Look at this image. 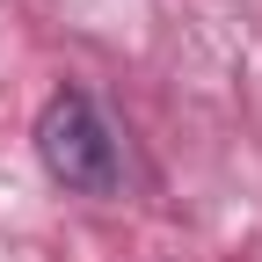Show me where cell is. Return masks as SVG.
Here are the masks:
<instances>
[{
	"mask_svg": "<svg viewBox=\"0 0 262 262\" xmlns=\"http://www.w3.org/2000/svg\"><path fill=\"white\" fill-rule=\"evenodd\" d=\"M37 160L73 196H117L124 189V146H117V131L95 110L88 88H58L37 110Z\"/></svg>",
	"mask_w": 262,
	"mask_h": 262,
	"instance_id": "obj_1",
	"label": "cell"
}]
</instances>
